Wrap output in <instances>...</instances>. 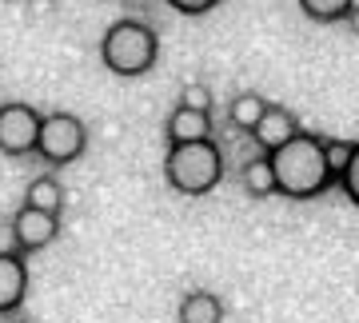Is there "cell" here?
Returning <instances> with one entry per match:
<instances>
[{
    "instance_id": "obj_1",
    "label": "cell",
    "mask_w": 359,
    "mask_h": 323,
    "mask_svg": "<svg viewBox=\"0 0 359 323\" xmlns=\"http://www.w3.org/2000/svg\"><path fill=\"white\" fill-rule=\"evenodd\" d=\"M271 176H276V192L292 195V200H316L320 192L332 188V172H327V156H323V140L299 132L295 140L268 156Z\"/></svg>"
},
{
    "instance_id": "obj_2",
    "label": "cell",
    "mask_w": 359,
    "mask_h": 323,
    "mask_svg": "<svg viewBox=\"0 0 359 323\" xmlns=\"http://www.w3.org/2000/svg\"><path fill=\"white\" fill-rule=\"evenodd\" d=\"M160 56V36L144 20H116L100 40V60L116 76H144Z\"/></svg>"
},
{
    "instance_id": "obj_3",
    "label": "cell",
    "mask_w": 359,
    "mask_h": 323,
    "mask_svg": "<svg viewBox=\"0 0 359 323\" xmlns=\"http://www.w3.org/2000/svg\"><path fill=\"white\" fill-rule=\"evenodd\" d=\"M164 180L180 195H208L224 180V160L212 140L204 144H172L164 160Z\"/></svg>"
},
{
    "instance_id": "obj_4",
    "label": "cell",
    "mask_w": 359,
    "mask_h": 323,
    "mask_svg": "<svg viewBox=\"0 0 359 323\" xmlns=\"http://www.w3.org/2000/svg\"><path fill=\"white\" fill-rule=\"evenodd\" d=\"M88 148V132L80 124V116L72 112H52L40 120V140H36V156L52 168H65L72 164L80 152Z\"/></svg>"
},
{
    "instance_id": "obj_5",
    "label": "cell",
    "mask_w": 359,
    "mask_h": 323,
    "mask_svg": "<svg viewBox=\"0 0 359 323\" xmlns=\"http://www.w3.org/2000/svg\"><path fill=\"white\" fill-rule=\"evenodd\" d=\"M40 112L32 104H0V152L4 156H28L36 152L40 140Z\"/></svg>"
},
{
    "instance_id": "obj_6",
    "label": "cell",
    "mask_w": 359,
    "mask_h": 323,
    "mask_svg": "<svg viewBox=\"0 0 359 323\" xmlns=\"http://www.w3.org/2000/svg\"><path fill=\"white\" fill-rule=\"evenodd\" d=\"M56 235H60V220L48 216V212L20 207V212L13 216V244H16V252H40V247H48Z\"/></svg>"
},
{
    "instance_id": "obj_7",
    "label": "cell",
    "mask_w": 359,
    "mask_h": 323,
    "mask_svg": "<svg viewBox=\"0 0 359 323\" xmlns=\"http://www.w3.org/2000/svg\"><path fill=\"white\" fill-rule=\"evenodd\" d=\"M28 296V263L20 252H0V315H8Z\"/></svg>"
},
{
    "instance_id": "obj_8",
    "label": "cell",
    "mask_w": 359,
    "mask_h": 323,
    "mask_svg": "<svg viewBox=\"0 0 359 323\" xmlns=\"http://www.w3.org/2000/svg\"><path fill=\"white\" fill-rule=\"evenodd\" d=\"M295 136H299V120H295L287 108H271V104H268V112L259 116V124L252 128V140H256L268 156L276 152V148H283L287 140H295Z\"/></svg>"
},
{
    "instance_id": "obj_9",
    "label": "cell",
    "mask_w": 359,
    "mask_h": 323,
    "mask_svg": "<svg viewBox=\"0 0 359 323\" xmlns=\"http://www.w3.org/2000/svg\"><path fill=\"white\" fill-rule=\"evenodd\" d=\"M208 136H212V112H196V108L180 104L168 116V140L172 144H204Z\"/></svg>"
},
{
    "instance_id": "obj_10",
    "label": "cell",
    "mask_w": 359,
    "mask_h": 323,
    "mask_svg": "<svg viewBox=\"0 0 359 323\" xmlns=\"http://www.w3.org/2000/svg\"><path fill=\"white\" fill-rule=\"evenodd\" d=\"M180 323H224V303L212 291H188L176 308Z\"/></svg>"
},
{
    "instance_id": "obj_11",
    "label": "cell",
    "mask_w": 359,
    "mask_h": 323,
    "mask_svg": "<svg viewBox=\"0 0 359 323\" xmlns=\"http://www.w3.org/2000/svg\"><path fill=\"white\" fill-rule=\"evenodd\" d=\"M25 207H36V212L60 216V207H65V188H60V180H52V176H36V180L28 184Z\"/></svg>"
},
{
    "instance_id": "obj_12",
    "label": "cell",
    "mask_w": 359,
    "mask_h": 323,
    "mask_svg": "<svg viewBox=\"0 0 359 323\" xmlns=\"http://www.w3.org/2000/svg\"><path fill=\"white\" fill-rule=\"evenodd\" d=\"M240 180H244V192L264 200V195L276 192V176H271V164L268 156H256V160H248L244 168H240Z\"/></svg>"
},
{
    "instance_id": "obj_13",
    "label": "cell",
    "mask_w": 359,
    "mask_h": 323,
    "mask_svg": "<svg viewBox=\"0 0 359 323\" xmlns=\"http://www.w3.org/2000/svg\"><path fill=\"white\" fill-rule=\"evenodd\" d=\"M264 112H268V104L259 100L256 92H240V96L231 100V108H228L231 124H236V128H244V132H252V128H256Z\"/></svg>"
},
{
    "instance_id": "obj_14",
    "label": "cell",
    "mask_w": 359,
    "mask_h": 323,
    "mask_svg": "<svg viewBox=\"0 0 359 323\" xmlns=\"http://www.w3.org/2000/svg\"><path fill=\"white\" fill-rule=\"evenodd\" d=\"M295 4L304 8L308 20H320V25L344 20V16H351V8H355V0H295Z\"/></svg>"
},
{
    "instance_id": "obj_15",
    "label": "cell",
    "mask_w": 359,
    "mask_h": 323,
    "mask_svg": "<svg viewBox=\"0 0 359 323\" xmlns=\"http://www.w3.org/2000/svg\"><path fill=\"white\" fill-rule=\"evenodd\" d=\"M323 156H327V172H332V180H344L347 168H351V156H355V144L323 140Z\"/></svg>"
},
{
    "instance_id": "obj_16",
    "label": "cell",
    "mask_w": 359,
    "mask_h": 323,
    "mask_svg": "<svg viewBox=\"0 0 359 323\" xmlns=\"http://www.w3.org/2000/svg\"><path fill=\"white\" fill-rule=\"evenodd\" d=\"M339 188H344V195L351 200V204L359 207V144H355V156H351V168H347V176L339 180Z\"/></svg>"
},
{
    "instance_id": "obj_17",
    "label": "cell",
    "mask_w": 359,
    "mask_h": 323,
    "mask_svg": "<svg viewBox=\"0 0 359 323\" xmlns=\"http://www.w3.org/2000/svg\"><path fill=\"white\" fill-rule=\"evenodd\" d=\"M184 108H196V112H212V96H208V88H200V84H188V92H184Z\"/></svg>"
},
{
    "instance_id": "obj_18",
    "label": "cell",
    "mask_w": 359,
    "mask_h": 323,
    "mask_svg": "<svg viewBox=\"0 0 359 323\" xmlns=\"http://www.w3.org/2000/svg\"><path fill=\"white\" fill-rule=\"evenodd\" d=\"M176 13H184V16H204V13H212L219 0H168Z\"/></svg>"
},
{
    "instance_id": "obj_19",
    "label": "cell",
    "mask_w": 359,
    "mask_h": 323,
    "mask_svg": "<svg viewBox=\"0 0 359 323\" xmlns=\"http://www.w3.org/2000/svg\"><path fill=\"white\" fill-rule=\"evenodd\" d=\"M351 28L359 32V8H351Z\"/></svg>"
}]
</instances>
